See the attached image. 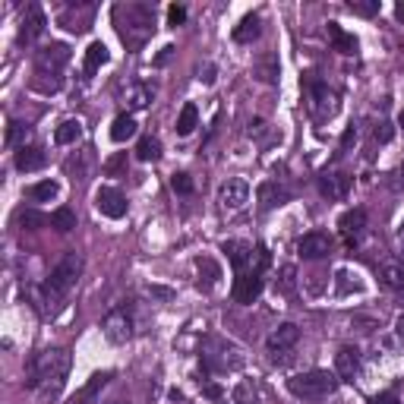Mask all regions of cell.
I'll list each match as a JSON object with an SVG mask.
<instances>
[{"instance_id":"6da1fadb","label":"cell","mask_w":404,"mask_h":404,"mask_svg":"<svg viewBox=\"0 0 404 404\" xmlns=\"http://www.w3.org/2000/svg\"><path fill=\"white\" fill-rule=\"evenodd\" d=\"M70 367H73V357H70V351H64V347L42 351L38 357L29 360L25 386H29L42 401H57V395L64 392V382H66Z\"/></svg>"},{"instance_id":"7a4b0ae2","label":"cell","mask_w":404,"mask_h":404,"mask_svg":"<svg viewBox=\"0 0 404 404\" xmlns=\"http://www.w3.org/2000/svg\"><path fill=\"white\" fill-rule=\"evenodd\" d=\"M114 23L126 48H143L155 32V6L149 4H120L114 6Z\"/></svg>"},{"instance_id":"3957f363","label":"cell","mask_w":404,"mask_h":404,"mask_svg":"<svg viewBox=\"0 0 404 404\" xmlns=\"http://www.w3.org/2000/svg\"><path fill=\"white\" fill-rule=\"evenodd\" d=\"M79 275H83V259H79L76 253H66L64 259L54 266V272L48 275V281H44V287H42V303H48L51 313L60 307V300L76 287Z\"/></svg>"},{"instance_id":"277c9868","label":"cell","mask_w":404,"mask_h":404,"mask_svg":"<svg viewBox=\"0 0 404 404\" xmlns=\"http://www.w3.org/2000/svg\"><path fill=\"white\" fill-rule=\"evenodd\" d=\"M338 376L328 373V369H309V373H297L287 379V388H291V395H297L303 401H322L328 398V395H335V388H338Z\"/></svg>"},{"instance_id":"5b68a950","label":"cell","mask_w":404,"mask_h":404,"mask_svg":"<svg viewBox=\"0 0 404 404\" xmlns=\"http://www.w3.org/2000/svg\"><path fill=\"white\" fill-rule=\"evenodd\" d=\"M202 363L206 369H215V373H225V369H240L244 367V357L234 345L221 338H208L206 347H202Z\"/></svg>"},{"instance_id":"8992f818","label":"cell","mask_w":404,"mask_h":404,"mask_svg":"<svg viewBox=\"0 0 404 404\" xmlns=\"http://www.w3.org/2000/svg\"><path fill=\"white\" fill-rule=\"evenodd\" d=\"M307 98H309V111H313L316 120H328L335 111H338V101H335V92L328 89L322 79L309 76L307 79Z\"/></svg>"},{"instance_id":"52a82bcc","label":"cell","mask_w":404,"mask_h":404,"mask_svg":"<svg viewBox=\"0 0 404 404\" xmlns=\"http://www.w3.org/2000/svg\"><path fill=\"white\" fill-rule=\"evenodd\" d=\"M105 335H107V341H114V345H124V341H130L133 338V319H130V313H126V307H117V309H111V313L105 316Z\"/></svg>"},{"instance_id":"ba28073f","label":"cell","mask_w":404,"mask_h":404,"mask_svg":"<svg viewBox=\"0 0 404 404\" xmlns=\"http://www.w3.org/2000/svg\"><path fill=\"white\" fill-rule=\"evenodd\" d=\"M114 379V373L111 369H105V373H95V376H89V379L83 382V386L76 388V392L66 398V404H95L101 398V392H105V386Z\"/></svg>"},{"instance_id":"9c48e42d","label":"cell","mask_w":404,"mask_h":404,"mask_svg":"<svg viewBox=\"0 0 404 404\" xmlns=\"http://www.w3.org/2000/svg\"><path fill=\"white\" fill-rule=\"evenodd\" d=\"M44 25H48V16H44V10L38 4L25 6L23 19H19V42L23 44H32L38 35L44 32Z\"/></svg>"},{"instance_id":"30bf717a","label":"cell","mask_w":404,"mask_h":404,"mask_svg":"<svg viewBox=\"0 0 404 404\" xmlns=\"http://www.w3.org/2000/svg\"><path fill=\"white\" fill-rule=\"evenodd\" d=\"M262 287H266V281H262V272H237V278H234V300L237 303H256L262 294Z\"/></svg>"},{"instance_id":"8fae6325","label":"cell","mask_w":404,"mask_h":404,"mask_svg":"<svg viewBox=\"0 0 404 404\" xmlns=\"http://www.w3.org/2000/svg\"><path fill=\"white\" fill-rule=\"evenodd\" d=\"M66 64H70V48L60 44V42L42 48L38 51V57H35V70H44V73H60Z\"/></svg>"},{"instance_id":"7c38bea8","label":"cell","mask_w":404,"mask_h":404,"mask_svg":"<svg viewBox=\"0 0 404 404\" xmlns=\"http://www.w3.org/2000/svg\"><path fill=\"white\" fill-rule=\"evenodd\" d=\"M221 206L231 208V212H237V208L246 206V199H250V184H246L244 177H231L221 184Z\"/></svg>"},{"instance_id":"4fadbf2b","label":"cell","mask_w":404,"mask_h":404,"mask_svg":"<svg viewBox=\"0 0 404 404\" xmlns=\"http://www.w3.org/2000/svg\"><path fill=\"white\" fill-rule=\"evenodd\" d=\"M297 253L303 256V259H326L328 253H332V237L322 231H309L300 237L297 244Z\"/></svg>"},{"instance_id":"5bb4252c","label":"cell","mask_w":404,"mask_h":404,"mask_svg":"<svg viewBox=\"0 0 404 404\" xmlns=\"http://www.w3.org/2000/svg\"><path fill=\"white\" fill-rule=\"evenodd\" d=\"M95 208L105 218H124L126 215V199L124 193H117L114 186H101L95 193Z\"/></svg>"},{"instance_id":"9a60e30c","label":"cell","mask_w":404,"mask_h":404,"mask_svg":"<svg viewBox=\"0 0 404 404\" xmlns=\"http://www.w3.org/2000/svg\"><path fill=\"white\" fill-rule=\"evenodd\" d=\"M357 373H360V351L357 347H341L335 354V376L341 382H354Z\"/></svg>"},{"instance_id":"2e32d148","label":"cell","mask_w":404,"mask_h":404,"mask_svg":"<svg viewBox=\"0 0 404 404\" xmlns=\"http://www.w3.org/2000/svg\"><path fill=\"white\" fill-rule=\"evenodd\" d=\"M319 193L326 199H345L351 193V177L341 171H332V174H322L319 177Z\"/></svg>"},{"instance_id":"e0dca14e","label":"cell","mask_w":404,"mask_h":404,"mask_svg":"<svg viewBox=\"0 0 404 404\" xmlns=\"http://www.w3.org/2000/svg\"><path fill=\"white\" fill-rule=\"evenodd\" d=\"M363 227H367V212H363V208H347V212L338 218V231L347 237V246L357 244V237L363 234Z\"/></svg>"},{"instance_id":"ac0fdd59","label":"cell","mask_w":404,"mask_h":404,"mask_svg":"<svg viewBox=\"0 0 404 404\" xmlns=\"http://www.w3.org/2000/svg\"><path fill=\"white\" fill-rule=\"evenodd\" d=\"M297 338H300V328L294 326V322H285V326H278L272 335H268V351L272 354H281V351H291L294 345H297Z\"/></svg>"},{"instance_id":"d6986e66","label":"cell","mask_w":404,"mask_h":404,"mask_svg":"<svg viewBox=\"0 0 404 404\" xmlns=\"http://www.w3.org/2000/svg\"><path fill=\"white\" fill-rule=\"evenodd\" d=\"M221 253H227V259H231V266L237 268V272H246V268L253 266V246L244 244V240H225L221 244Z\"/></svg>"},{"instance_id":"ffe728a7","label":"cell","mask_w":404,"mask_h":404,"mask_svg":"<svg viewBox=\"0 0 404 404\" xmlns=\"http://www.w3.org/2000/svg\"><path fill=\"white\" fill-rule=\"evenodd\" d=\"M92 16H95V6L85 4V6H70V10H64V16H60V25L70 32H85L92 25Z\"/></svg>"},{"instance_id":"44dd1931","label":"cell","mask_w":404,"mask_h":404,"mask_svg":"<svg viewBox=\"0 0 404 404\" xmlns=\"http://www.w3.org/2000/svg\"><path fill=\"white\" fill-rule=\"evenodd\" d=\"M287 199H291V190L275 184V180H266V184L259 186V206L262 208H278V206H285Z\"/></svg>"},{"instance_id":"7402d4cb","label":"cell","mask_w":404,"mask_h":404,"mask_svg":"<svg viewBox=\"0 0 404 404\" xmlns=\"http://www.w3.org/2000/svg\"><path fill=\"white\" fill-rule=\"evenodd\" d=\"M259 32H262L259 16L250 13V16H244L237 25H234V42H237V44H253L256 38H259Z\"/></svg>"},{"instance_id":"603a6c76","label":"cell","mask_w":404,"mask_h":404,"mask_svg":"<svg viewBox=\"0 0 404 404\" xmlns=\"http://www.w3.org/2000/svg\"><path fill=\"white\" fill-rule=\"evenodd\" d=\"M326 35H328V42H332V48L338 51V54H354L357 51V38L351 35V32L341 29L338 23H328Z\"/></svg>"},{"instance_id":"cb8c5ba5","label":"cell","mask_w":404,"mask_h":404,"mask_svg":"<svg viewBox=\"0 0 404 404\" xmlns=\"http://www.w3.org/2000/svg\"><path fill=\"white\" fill-rule=\"evenodd\" d=\"M44 161H48V158H44V152L38 149V145H23V149L16 152V167H19V171H25V174L44 167Z\"/></svg>"},{"instance_id":"d4e9b609","label":"cell","mask_w":404,"mask_h":404,"mask_svg":"<svg viewBox=\"0 0 404 404\" xmlns=\"http://www.w3.org/2000/svg\"><path fill=\"white\" fill-rule=\"evenodd\" d=\"M32 89L42 92V95H54V92L64 89V76L60 73H44V70H35V76H32Z\"/></svg>"},{"instance_id":"484cf974","label":"cell","mask_w":404,"mask_h":404,"mask_svg":"<svg viewBox=\"0 0 404 404\" xmlns=\"http://www.w3.org/2000/svg\"><path fill=\"white\" fill-rule=\"evenodd\" d=\"M79 139H83V124L79 120H64V124L54 130V143L57 145H76Z\"/></svg>"},{"instance_id":"4316f807","label":"cell","mask_w":404,"mask_h":404,"mask_svg":"<svg viewBox=\"0 0 404 404\" xmlns=\"http://www.w3.org/2000/svg\"><path fill=\"white\" fill-rule=\"evenodd\" d=\"M111 60V54H107V48L101 42H92L89 51H85V76H92V73H98L101 66Z\"/></svg>"},{"instance_id":"83f0119b","label":"cell","mask_w":404,"mask_h":404,"mask_svg":"<svg viewBox=\"0 0 404 404\" xmlns=\"http://www.w3.org/2000/svg\"><path fill=\"white\" fill-rule=\"evenodd\" d=\"M196 124H199V111H196V105L193 101H186L184 107H180V117H177V136H190L193 130H196Z\"/></svg>"},{"instance_id":"f1b7e54d","label":"cell","mask_w":404,"mask_h":404,"mask_svg":"<svg viewBox=\"0 0 404 404\" xmlns=\"http://www.w3.org/2000/svg\"><path fill=\"white\" fill-rule=\"evenodd\" d=\"M136 136V120L130 117V114H120V117H114L111 124V139L114 143H126V139Z\"/></svg>"},{"instance_id":"f546056e","label":"cell","mask_w":404,"mask_h":404,"mask_svg":"<svg viewBox=\"0 0 404 404\" xmlns=\"http://www.w3.org/2000/svg\"><path fill=\"white\" fill-rule=\"evenodd\" d=\"M29 136H32V126L23 124V120H13V124L6 126V145H10V149H23Z\"/></svg>"},{"instance_id":"4dcf8cb0","label":"cell","mask_w":404,"mask_h":404,"mask_svg":"<svg viewBox=\"0 0 404 404\" xmlns=\"http://www.w3.org/2000/svg\"><path fill=\"white\" fill-rule=\"evenodd\" d=\"M51 227H57L60 234H70L73 227H76V212H73V208H66V206L54 208V212H51Z\"/></svg>"},{"instance_id":"1f68e13d","label":"cell","mask_w":404,"mask_h":404,"mask_svg":"<svg viewBox=\"0 0 404 404\" xmlns=\"http://www.w3.org/2000/svg\"><path fill=\"white\" fill-rule=\"evenodd\" d=\"M155 98V92L149 85H133L130 92H126V105H130V111H143V107H149V101Z\"/></svg>"},{"instance_id":"d6a6232c","label":"cell","mask_w":404,"mask_h":404,"mask_svg":"<svg viewBox=\"0 0 404 404\" xmlns=\"http://www.w3.org/2000/svg\"><path fill=\"white\" fill-rule=\"evenodd\" d=\"M259 401V388H256L253 379H240L234 386V404H256Z\"/></svg>"},{"instance_id":"836d02e7","label":"cell","mask_w":404,"mask_h":404,"mask_svg":"<svg viewBox=\"0 0 404 404\" xmlns=\"http://www.w3.org/2000/svg\"><path fill=\"white\" fill-rule=\"evenodd\" d=\"M136 158L139 161H158L161 158V143L155 136H143L136 145Z\"/></svg>"},{"instance_id":"e575fe53","label":"cell","mask_w":404,"mask_h":404,"mask_svg":"<svg viewBox=\"0 0 404 404\" xmlns=\"http://www.w3.org/2000/svg\"><path fill=\"white\" fill-rule=\"evenodd\" d=\"M382 281L395 291H404V266H395V262H386L382 266Z\"/></svg>"},{"instance_id":"d590c367","label":"cell","mask_w":404,"mask_h":404,"mask_svg":"<svg viewBox=\"0 0 404 404\" xmlns=\"http://www.w3.org/2000/svg\"><path fill=\"white\" fill-rule=\"evenodd\" d=\"M57 193H60V186L54 180H42V184H35L29 190V196L35 202H51V199H57Z\"/></svg>"},{"instance_id":"8d00e7d4","label":"cell","mask_w":404,"mask_h":404,"mask_svg":"<svg viewBox=\"0 0 404 404\" xmlns=\"http://www.w3.org/2000/svg\"><path fill=\"white\" fill-rule=\"evenodd\" d=\"M19 225H23L25 231H38V227L51 225V218L48 215H42V212H35V208H25V212L19 215Z\"/></svg>"},{"instance_id":"74e56055","label":"cell","mask_w":404,"mask_h":404,"mask_svg":"<svg viewBox=\"0 0 404 404\" xmlns=\"http://www.w3.org/2000/svg\"><path fill=\"white\" fill-rule=\"evenodd\" d=\"M196 268H199V275H202V272H206V285H202V287H212V285H215V281H218V278H221V268H218V266H215V262H212V259H208V256H202V259H196Z\"/></svg>"},{"instance_id":"f35d334b","label":"cell","mask_w":404,"mask_h":404,"mask_svg":"<svg viewBox=\"0 0 404 404\" xmlns=\"http://www.w3.org/2000/svg\"><path fill=\"white\" fill-rule=\"evenodd\" d=\"M256 76H259L262 83H275V79H278V60L266 57L259 66H256Z\"/></svg>"},{"instance_id":"ab89813d","label":"cell","mask_w":404,"mask_h":404,"mask_svg":"<svg viewBox=\"0 0 404 404\" xmlns=\"http://www.w3.org/2000/svg\"><path fill=\"white\" fill-rule=\"evenodd\" d=\"M351 13H357V16H376L379 13V0H351Z\"/></svg>"},{"instance_id":"60d3db41","label":"cell","mask_w":404,"mask_h":404,"mask_svg":"<svg viewBox=\"0 0 404 404\" xmlns=\"http://www.w3.org/2000/svg\"><path fill=\"white\" fill-rule=\"evenodd\" d=\"M360 281H357V275L351 272H338V285H335V291L338 294H351V291H360Z\"/></svg>"},{"instance_id":"b9f144b4","label":"cell","mask_w":404,"mask_h":404,"mask_svg":"<svg viewBox=\"0 0 404 404\" xmlns=\"http://www.w3.org/2000/svg\"><path fill=\"white\" fill-rule=\"evenodd\" d=\"M171 186H174V193H180V196H190L196 186H193V177L190 174H174L171 177Z\"/></svg>"},{"instance_id":"7bdbcfd3","label":"cell","mask_w":404,"mask_h":404,"mask_svg":"<svg viewBox=\"0 0 404 404\" xmlns=\"http://www.w3.org/2000/svg\"><path fill=\"white\" fill-rule=\"evenodd\" d=\"M392 136H395V126L388 124V120H379L376 130H373V139L376 143H392Z\"/></svg>"},{"instance_id":"ee69618b","label":"cell","mask_w":404,"mask_h":404,"mask_svg":"<svg viewBox=\"0 0 404 404\" xmlns=\"http://www.w3.org/2000/svg\"><path fill=\"white\" fill-rule=\"evenodd\" d=\"M294 278H297V268H294V266H285V268H281V291H285V294H291L294 291Z\"/></svg>"},{"instance_id":"f6af8a7d","label":"cell","mask_w":404,"mask_h":404,"mask_svg":"<svg viewBox=\"0 0 404 404\" xmlns=\"http://www.w3.org/2000/svg\"><path fill=\"white\" fill-rule=\"evenodd\" d=\"M184 19H186V6H180V4L167 6V25H180Z\"/></svg>"},{"instance_id":"bcb514c9","label":"cell","mask_w":404,"mask_h":404,"mask_svg":"<svg viewBox=\"0 0 404 404\" xmlns=\"http://www.w3.org/2000/svg\"><path fill=\"white\" fill-rule=\"evenodd\" d=\"M202 395H206V398H212V401H218L221 395H225V388H221L218 382H206V386H202Z\"/></svg>"},{"instance_id":"7dc6e473","label":"cell","mask_w":404,"mask_h":404,"mask_svg":"<svg viewBox=\"0 0 404 404\" xmlns=\"http://www.w3.org/2000/svg\"><path fill=\"white\" fill-rule=\"evenodd\" d=\"M369 404H401V401H398V395L395 392H382V395H376Z\"/></svg>"},{"instance_id":"c3c4849f","label":"cell","mask_w":404,"mask_h":404,"mask_svg":"<svg viewBox=\"0 0 404 404\" xmlns=\"http://www.w3.org/2000/svg\"><path fill=\"white\" fill-rule=\"evenodd\" d=\"M351 143H357V126H347L345 136H341V149H347Z\"/></svg>"},{"instance_id":"681fc988","label":"cell","mask_w":404,"mask_h":404,"mask_svg":"<svg viewBox=\"0 0 404 404\" xmlns=\"http://www.w3.org/2000/svg\"><path fill=\"white\" fill-rule=\"evenodd\" d=\"M202 83H215V66H206V73H202Z\"/></svg>"},{"instance_id":"f907efd6","label":"cell","mask_w":404,"mask_h":404,"mask_svg":"<svg viewBox=\"0 0 404 404\" xmlns=\"http://www.w3.org/2000/svg\"><path fill=\"white\" fill-rule=\"evenodd\" d=\"M395 332H398V335H401V338H404V313L398 316V322H395Z\"/></svg>"},{"instance_id":"816d5d0a","label":"cell","mask_w":404,"mask_h":404,"mask_svg":"<svg viewBox=\"0 0 404 404\" xmlns=\"http://www.w3.org/2000/svg\"><path fill=\"white\" fill-rule=\"evenodd\" d=\"M395 16H398V19H404V4H398V6H395Z\"/></svg>"},{"instance_id":"f5cc1de1","label":"cell","mask_w":404,"mask_h":404,"mask_svg":"<svg viewBox=\"0 0 404 404\" xmlns=\"http://www.w3.org/2000/svg\"><path fill=\"white\" fill-rule=\"evenodd\" d=\"M398 126H401V130H404V111L398 114Z\"/></svg>"},{"instance_id":"db71d44e","label":"cell","mask_w":404,"mask_h":404,"mask_svg":"<svg viewBox=\"0 0 404 404\" xmlns=\"http://www.w3.org/2000/svg\"><path fill=\"white\" fill-rule=\"evenodd\" d=\"M401 177H404V165H401Z\"/></svg>"},{"instance_id":"11a10c76","label":"cell","mask_w":404,"mask_h":404,"mask_svg":"<svg viewBox=\"0 0 404 404\" xmlns=\"http://www.w3.org/2000/svg\"><path fill=\"white\" fill-rule=\"evenodd\" d=\"M401 234H404V221H401Z\"/></svg>"},{"instance_id":"9f6ffc18","label":"cell","mask_w":404,"mask_h":404,"mask_svg":"<svg viewBox=\"0 0 404 404\" xmlns=\"http://www.w3.org/2000/svg\"><path fill=\"white\" fill-rule=\"evenodd\" d=\"M114 404H120V401H114Z\"/></svg>"}]
</instances>
